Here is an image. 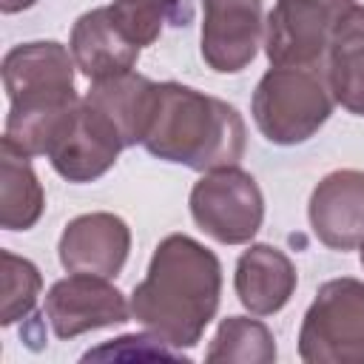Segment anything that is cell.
I'll return each mask as SVG.
<instances>
[{
	"label": "cell",
	"mask_w": 364,
	"mask_h": 364,
	"mask_svg": "<svg viewBox=\"0 0 364 364\" xmlns=\"http://www.w3.org/2000/svg\"><path fill=\"white\" fill-rule=\"evenodd\" d=\"M74 68L71 48L57 40H31L6 51L0 68L9 97L6 145L26 156L48 154L54 136L80 105Z\"/></svg>",
	"instance_id": "7a4b0ae2"
},
{
	"label": "cell",
	"mask_w": 364,
	"mask_h": 364,
	"mask_svg": "<svg viewBox=\"0 0 364 364\" xmlns=\"http://www.w3.org/2000/svg\"><path fill=\"white\" fill-rule=\"evenodd\" d=\"M355 0H276L264 26L270 65H316L330 51L338 20Z\"/></svg>",
	"instance_id": "52a82bcc"
},
{
	"label": "cell",
	"mask_w": 364,
	"mask_h": 364,
	"mask_svg": "<svg viewBox=\"0 0 364 364\" xmlns=\"http://www.w3.org/2000/svg\"><path fill=\"white\" fill-rule=\"evenodd\" d=\"M0 264H3V299H0V324L11 327L14 321L26 318L34 304L37 296L43 290V276L37 270V264L26 256H17L11 250L0 253Z\"/></svg>",
	"instance_id": "ffe728a7"
},
{
	"label": "cell",
	"mask_w": 364,
	"mask_h": 364,
	"mask_svg": "<svg viewBox=\"0 0 364 364\" xmlns=\"http://www.w3.org/2000/svg\"><path fill=\"white\" fill-rule=\"evenodd\" d=\"M46 318L57 338H77L82 333L128 321L131 301L105 276L68 273L48 287Z\"/></svg>",
	"instance_id": "ba28073f"
},
{
	"label": "cell",
	"mask_w": 364,
	"mask_h": 364,
	"mask_svg": "<svg viewBox=\"0 0 364 364\" xmlns=\"http://www.w3.org/2000/svg\"><path fill=\"white\" fill-rule=\"evenodd\" d=\"M131 253V228L108 210L74 216L57 242L60 264L68 273H94L114 279Z\"/></svg>",
	"instance_id": "8fae6325"
},
{
	"label": "cell",
	"mask_w": 364,
	"mask_h": 364,
	"mask_svg": "<svg viewBox=\"0 0 364 364\" xmlns=\"http://www.w3.org/2000/svg\"><path fill=\"white\" fill-rule=\"evenodd\" d=\"M122 148L125 145L119 134L94 108H88L80 100L77 111L63 125V131L54 136L46 156L65 182L82 185V182H94L102 173H108Z\"/></svg>",
	"instance_id": "30bf717a"
},
{
	"label": "cell",
	"mask_w": 364,
	"mask_h": 364,
	"mask_svg": "<svg viewBox=\"0 0 364 364\" xmlns=\"http://www.w3.org/2000/svg\"><path fill=\"white\" fill-rule=\"evenodd\" d=\"M68 48H71L77 68L91 82L134 71L139 51H142L122 34V28L114 23L108 6L91 9L77 17V23L71 26Z\"/></svg>",
	"instance_id": "4fadbf2b"
},
{
	"label": "cell",
	"mask_w": 364,
	"mask_h": 364,
	"mask_svg": "<svg viewBox=\"0 0 364 364\" xmlns=\"http://www.w3.org/2000/svg\"><path fill=\"white\" fill-rule=\"evenodd\" d=\"M188 205L196 228L219 245H247L264 222L262 188L239 165L202 173L191 188Z\"/></svg>",
	"instance_id": "8992f818"
},
{
	"label": "cell",
	"mask_w": 364,
	"mask_h": 364,
	"mask_svg": "<svg viewBox=\"0 0 364 364\" xmlns=\"http://www.w3.org/2000/svg\"><path fill=\"white\" fill-rule=\"evenodd\" d=\"M307 364H364V282L338 276L316 290L299 327Z\"/></svg>",
	"instance_id": "5b68a950"
},
{
	"label": "cell",
	"mask_w": 364,
	"mask_h": 364,
	"mask_svg": "<svg viewBox=\"0 0 364 364\" xmlns=\"http://www.w3.org/2000/svg\"><path fill=\"white\" fill-rule=\"evenodd\" d=\"M245 142V119L230 102L182 82H156L154 111L142 139L151 156L208 173L239 165Z\"/></svg>",
	"instance_id": "3957f363"
},
{
	"label": "cell",
	"mask_w": 364,
	"mask_h": 364,
	"mask_svg": "<svg viewBox=\"0 0 364 364\" xmlns=\"http://www.w3.org/2000/svg\"><path fill=\"white\" fill-rule=\"evenodd\" d=\"M327 77L336 102L364 117V6H353L338 20L327 51Z\"/></svg>",
	"instance_id": "2e32d148"
},
{
	"label": "cell",
	"mask_w": 364,
	"mask_h": 364,
	"mask_svg": "<svg viewBox=\"0 0 364 364\" xmlns=\"http://www.w3.org/2000/svg\"><path fill=\"white\" fill-rule=\"evenodd\" d=\"M154 97H156L154 80L136 71H125V74L91 82L82 102L94 108L119 134L125 148H131V145H142L145 139L151 111H154Z\"/></svg>",
	"instance_id": "9a60e30c"
},
{
	"label": "cell",
	"mask_w": 364,
	"mask_h": 364,
	"mask_svg": "<svg viewBox=\"0 0 364 364\" xmlns=\"http://www.w3.org/2000/svg\"><path fill=\"white\" fill-rule=\"evenodd\" d=\"M108 11L122 34L139 48L156 43L165 26H188L193 14L188 0H111Z\"/></svg>",
	"instance_id": "d6986e66"
},
{
	"label": "cell",
	"mask_w": 364,
	"mask_h": 364,
	"mask_svg": "<svg viewBox=\"0 0 364 364\" xmlns=\"http://www.w3.org/2000/svg\"><path fill=\"white\" fill-rule=\"evenodd\" d=\"M46 210V191L31 168V156L0 142V225L28 230Z\"/></svg>",
	"instance_id": "e0dca14e"
},
{
	"label": "cell",
	"mask_w": 364,
	"mask_h": 364,
	"mask_svg": "<svg viewBox=\"0 0 364 364\" xmlns=\"http://www.w3.org/2000/svg\"><path fill=\"white\" fill-rule=\"evenodd\" d=\"M262 0H202L199 54L216 74L245 71L264 37Z\"/></svg>",
	"instance_id": "9c48e42d"
},
{
	"label": "cell",
	"mask_w": 364,
	"mask_h": 364,
	"mask_svg": "<svg viewBox=\"0 0 364 364\" xmlns=\"http://www.w3.org/2000/svg\"><path fill=\"white\" fill-rule=\"evenodd\" d=\"M336 97L327 65H270L256 82L250 114L259 134L273 145L307 142L333 114Z\"/></svg>",
	"instance_id": "277c9868"
},
{
	"label": "cell",
	"mask_w": 364,
	"mask_h": 364,
	"mask_svg": "<svg viewBox=\"0 0 364 364\" xmlns=\"http://www.w3.org/2000/svg\"><path fill=\"white\" fill-rule=\"evenodd\" d=\"M37 0H0V11L3 14H17V11H26L31 9Z\"/></svg>",
	"instance_id": "44dd1931"
},
{
	"label": "cell",
	"mask_w": 364,
	"mask_h": 364,
	"mask_svg": "<svg viewBox=\"0 0 364 364\" xmlns=\"http://www.w3.org/2000/svg\"><path fill=\"white\" fill-rule=\"evenodd\" d=\"M307 219L330 250H355L364 245V171L341 168L318 179L307 202Z\"/></svg>",
	"instance_id": "7c38bea8"
},
{
	"label": "cell",
	"mask_w": 364,
	"mask_h": 364,
	"mask_svg": "<svg viewBox=\"0 0 364 364\" xmlns=\"http://www.w3.org/2000/svg\"><path fill=\"white\" fill-rule=\"evenodd\" d=\"M222 264L210 247L188 233L165 236L148 262L145 279L131 293V318L173 350L202 341L219 310Z\"/></svg>",
	"instance_id": "6da1fadb"
},
{
	"label": "cell",
	"mask_w": 364,
	"mask_h": 364,
	"mask_svg": "<svg viewBox=\"0 0 364 364\" xmlns=\"http://www.w3.org/2000/svg\"><path fill=\"white\" fill-rule=\"evenodd\" d=\"M361 267H364V245H361Z\"/></svg>",
	"instance_id": "7402d4cb"
},
{
	"label": "cell",
	"mask_w": 364,
	"mask_h": 364,
	"mask_svg": "<svg viewBox=\"0 0 364 364\" xmlns=\"http://www.w3.org/2000/svg\"><path fill=\"white\" fill-rule=\"evenodd\" d=\"M208 361H236V364H273L276 338L270 327L250 316H228L219 321L208 353Z\"/></svg>",
	"instance_id": "ac0fdd59"
},
{
	"label": "cell",
	"mask_w": 364,
	"mask_h": 364,
	"mask_svg": "<svg viewBox=\"0 0 364 364\" xmlns=\"http://www.w3.org/2000/svg\"><path fill=\"white\" fill-rule=\"evenodd\" d=\"M299 276L290 256L273 245H247V250L236 259L233 287L245 310L253 316H273L279 313L290 296L296 293Z\"/></svg>",
	"instance_id": "5bb4252c"
}]
</instances>
